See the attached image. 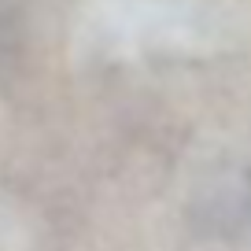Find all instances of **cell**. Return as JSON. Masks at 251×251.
Here are the masks:
<instances>
[{"label": "cell", "mask_w": 251, "mask_h": 251, "mask_svg": "<svg viewBox=\"0 0 251 251\" xmlns=\"http://www.w3.org/2000/svg\"><path fill=\"white\" fill-rule=\"evenodd\" d=\"M11 45H15V23L0 11V52H4V48H11Z\"/></svg>", "instance_id": "6da1fadb"}]
</instances>
